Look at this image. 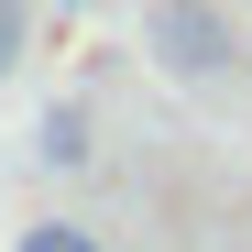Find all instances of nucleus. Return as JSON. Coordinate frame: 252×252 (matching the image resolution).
Masks as SVG:
<instances>
[{"label":"nucleus","mask_w":252,"mask_h":252,"mask_svg":"<svg viewBox=\"0 0 252 252\" xmlns=\"http://www.w3.org/2000/svg\"><path fill=\"white\" fill-rule=\"evenodd\" d=\"M154 55L176 77H220L230 66V22L208 11V0H154Z\"/></svg>","instance_id":"obj_1"},{"label":"nucleus","mask_w":252,"mask_h":252,"mask_svg":"<svg viewBox=\"0 0 252 252\" xmlns=\"http://www.w3.org/2000/svg\"><path fill=\"white\" fill-rule=\"evenodd\" d=\"M11 55H22V0H0V77H11Z\"/></svg>","instance_id":"obj_4"},{"label":"nucleus","mask_w":252,"mask_h":252,"mask_svg":"<svg viewBox=\"0 0 252 252\" xmlns=\"http://www.w3.org/2000/svg\"><path fill=\"white\" fill-rule=\"evenodd\" d=\"M11 252H110V241H99V230H77V220H33Z\"/></svg>","instance_id":"obj_3"},{"label":"nucleus","mask_w":252,"mask_h":252,"mask_svg":"<svg viewBox=\"0 0 252 252\" xmlns=\"http://www.w3.org/2000/svg\"><path fill=\"white\" fill-rule=\"evenodd\" d=\"M44 164H77L88 154V110H44V143H33Z\"/></svg>","instance_id":"obj_2"}]
</instances>
